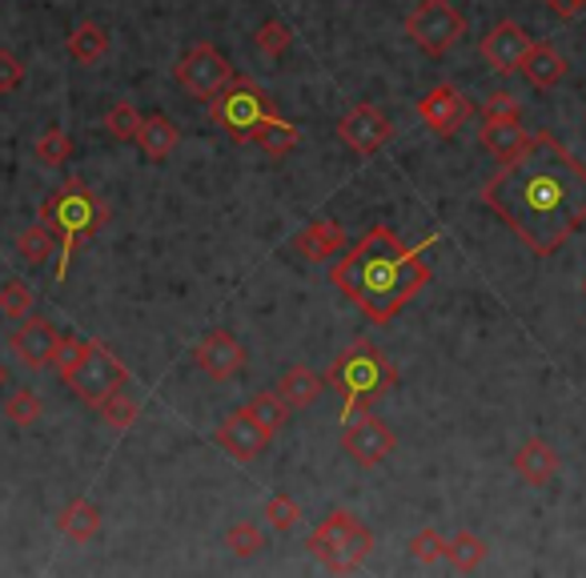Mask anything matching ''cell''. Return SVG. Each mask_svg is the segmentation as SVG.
Returning <instances> with one entry per match:
<instances>
[{
  "label": "cell",
  "instance_id": "4316f807",
  "mask_svg": "<svg viewBox=\"0 0 586 578\" xmlns=\"http://www.w3.org/2000/svg\"><path fill=\"white\" fill-rule=\"evenodd\" d=\"M245 410H250L253 418L262 422L270 434H277L285 422H290V402H285L277 389H262V394H253V398L245 402Z\"/></svg>",
  "mask_w": 586,
  "mask_h": 578
},
{
  "label": "cell",
  "instance_id": "603a6c76",
  "mask_svg": "<svg viewBox=\"0 0 586 578\" xmlns=\"http://www.w3.org/2000/svg\"><path fill=\"white\" fill-rule=\"evenodd\" d=\"M57 530H61L69 542H89V538H97V530H101V510H97L89 498H77V503H69L57 515Z\"/></svg>",
  "mask_w": 586,
  "mask_h": 578
},
{
  "label": "cell",
  "instance_id": "ffe728a7",
  "mask_svg": "<svg viewBox=\"0 0 586 578\" xmlns=\"http://www.w3.org/2000/svg\"><path fill=\"white\" fill-rule=\"evenodd\" d=\"M566 69H570V64H566V57L558 53L555 44H534L523 61V73L534 89H555V84L566 77Z\"/></svg>",
  "mask_w": 586,
  "mask_h": 578
},
{
  "label": "cell",
  "instance_id": "8992f818",
  "mask_svg": "<svg viewBox=\"0 0 586 578\" xmlns=\"http://www.w3.org/2000/svg\"><path fill=\"white\" fill-rule=\"evenodd\" d=\"M406 32L426 57H442L466 37V17L454 9L451 0H418L414 12L406 17Z\"/></svg>",
  "mask_w": 586,
  "mask_h": 578
},
{
  "label": "cell",
  "instance_id": "2e32d148",
  "mask_svg": "<svg viewBox=\"0 0 586 578\" xmlns=\"http://www.w3.org/2000/svg\"><path fill=\"white\" fill-rule=\"evenodd\" d=\"M293 250L302 253L305 262H330L334 253L346 250V230L337 221H310L297 237H293Z\"/></svg>",
  "mask_w": 586,
  "mask_h": 578
},
{
  "label": "cell",
  "instance_id": "44dd1931",
  "mask_svg": "<svg viewBox=\"0 0 586 578\" xmlns=\"http://www.w3.org/2000/svg\"><path fill=\"white\" fill-rule=\"evenodd\" d=\"M322 389H325V378H317L314 369H305V366H290L282 374V382H277V394L290 402V410L314 406V402L322 398Z\"/></svg>",
  "mask_w": 586,
  "mask_h": 578
},
{
  "label": "cell",
  "instance_id": "f1b7e54d",
  "mask_svg": "<svg viewBox=\"0 0 586 578\" xmlns=\"http://www.w3.org/2000/svg\"><path fill=\"white\" fill-rule=\"evenodd\" d=\"M446 558L454 562V570L471 575V570L482 567V558H486V542H482L478 535H471V530H458V535L446 542Z\"/></svg>",
  "mask_w": 586,
  "mask_h": 578
},
{
  "label": "cell",
  "instance_id": "d6a6232c",
  "mask_svg": "<svg viewBox=\"0 0 586 578\" xmlns=\"http://www.w3.org/2000/svg\"><path fill=\"white\" fill-rule=\"evenodd\" d=\"M0 314L21 322V317L32 314V290L24 282H4L0 285Z\"/></svg>",
  "mask_w": 586,
  "mask_h": 578
},
{
  "label": "cell",
  "instance_id": "ba28073f",
  "mask_svg": "<svg viewBox=\"0 0 586 578\" xmlns=\"http://www.w3.org/2000/svg\"><path fill=\"white\" fill-rule=\"evenodd\" d=\"M233 81H238L233 64L225 61L213 44H198V49H189L178 61V84L189 97H198V101H213V97L225 93Z\"/></svg>",
  "mask_w": 586,
  "mask_h": 578
},
{
  "label": "cell",
  "instance_id": "e575fe53",
  "mask_svg": "<svg viewBox=\"0 0 586 578\" xmlns=\"http://www.w3.org/2000/svg\"><path fill=\"white\" fill-rule=\"evenodd\" d=\"M410 558H414L418 567H434V562L446 558V538H442L438 530H418L414 542H410Z\"/></svg>",
  "mask_w": 586,
  "mask_h": 578
},
{
  "label": "cell",
  "instance_id": "ee69618b",
  "mask_svg": "<svg viewBox=\"0 0 586 578\" xmlns=\"http://www.w3.org/2000/svg\"><path fill=\"white\" fill-rule=\"evenodd\" d=\"M583 294H586V282H583Z\"/></svg>",
  "mask_w": 586,
  "mask_h": 578
},
{
  "label": "cell",
  "instance_id": "1f68e13d",
  "mask_svg": "<svg viewBox=\"0 0 586 578\" xmlns=\"http://www.w3.org/2000/svg\"><path fill=\"white\" fill-rule=\"evenodd\" d=\"M69 158H73V138H69L61 125L44 129L41 141H37V161H41V165H64Z\"/></svg>",
  "mask_w": 586,
  "mask_h": 578
},
{
  "label": "cell",
  "instance_id": "d590c367",
  "mask_svg": "<svg viewBox=\"0 0 586 578\" xmlns=\"http://www.w3.org/2000/svg\"><path fill=\"white\" fill-rule=\"evenodd\" d=\"M4 418L12 426H32V422L41 418V398L32 394V389H17L9 402H4Z\"/></svg>",
  "mask_w": 586,
  "mask_h": 578
},
{
  "label": "cell",
  "instance_id": "9c48e42d",
  "mask_svg": "<svg viewBox=\"0 0 586 578\" xmlns=\"http://www.w3.org/2000/svg\"><path fill=\"white\" fill-rule=\"evenodd\" d=\"M342 446H346V454L354 458L362 470H374V466H382L394 454V446H398V438H394V430H390L382 418H370V414H357L354 422H346V434H342Z\"/></svg>",
  "mask_w": 586,
  "mask_h": 578
},
{
  "label": "cell",
  "instance_id": "836d02e7",
  "mask_svg": "<svg viewBox=\"0 0 586 578\" xmlns=\"http://www.w3.org/2000/svg\"><path fill=\"white\" fill-rule=\"evenodd\" d=\"M225 547H230L238 558H253L257 550H265V538L253 523H238L225 530Z\"/></svg>",
  "mask_w": 586,
  "mask_h": 578
},
{
  "label": "cell",
  "instance_id": "cb8c5ba5",
  "mask_svg": "<svg viewBox=\"0 0 586 578\" xmlns=\"http://www.w3.org/2000/svg\"><path fill=\"white\" fill-rule=\"evenodd\" d=\"M69 53H73V61H81V64L105 61V53H109V29H101V24H93V21L77 24L73 37H69Z\"/></svg>",
  "mask_w": 586,
  "mask_h": 578
},
{
  "label": "cell",
  "instance_id": "8d00e7d4",
  "mask_svg": "<svg viewBox=\"0 0 586 578\" xmlns=\"http://www.w3.org/2000/svg\"><path fill=\"white\" fill-rule=\"evenodd\" d=\"M290 41H293V32L285 21H265L262 29L253 32V44H257L265 57H282L285 49H290Z\"/></svg>",
  "mask_w": 586,
  "mask_h": 578
},
{
  "label": "cell",
  "instance_id": "9a60e30c",
  "mask_svg": "<svg viewBox=\"0 0 586 578\" xmlns=\"http://www.w3.org/2000/svg\"><path fill=\"white\" fill-rule=\"evenodd\" d=\"M193 362H198L213 382H230L233 374H241V366H245V349H241V342L230 329H213V334H205L198 342Z\"/></svg>",
  "mask_w": 586,
  "mask_h": 578
},
{
  "label": "cell",
  "instance_id": "52a82bcc",
  "mask_svg": "<svg viewBox=\"0 0 586 578\" xmlns=\"http://www.w3.org/2000/svg\"><path fill=\"white\" fill-rule=\"evenodd\" d=\"M64 382H69V389H73L77 398L89 402V406L97 410V406H101V402H105L113 389L129 386V369L109 346H101V342H89L84 358L77 362L69 374H64Z\"/></svg>",
  "mask_w": 586,
  "mask_h": 578
},
{
  "label": "cell",
  "instance_id": "5bb4252c",
  "mask_svg": "<svg viewBox=\"0 0 586 578\" xmlns=\"http://www.w3.org/2000/svg\"><path fill=\"white\" fill-rule=\"evenodd\" d=\"M270 438L273 434L265 430L262 422L253 418L245 406L233 410L230 418L218 426V446L230 454V458H238V463H253V458H262L265 446H270Z\"/></svg>",
  "mask_w": 586,
  "mask_h": 578
},
{
  "label": "cell",
  "instance_id": "ab89813d",
  "mask_svg": "<svg viewBox=\"0 0 586 578\" xmlns=\"http://www.w3.org/2000/svg\"><path fill=\"white\" fill-rule=\"evenodd\" d=\"M24 81V64L17 61L12 53L0 49V93H12V89H21Z\"/></svg>",
  "mask_w": 586,
  "mask_h": 578
},
{
  "label": "cell",
  "instance_id": "8fae6325",
  "mask_svg": "<svg viewBox=\"0 0 586 578\" xmlns=\"http://www.w3.org/2000/svg\"><path fill=\"white\" fill-rule=\"evenodd\" d=\"M418 116L426 121V129H434L438 138H454L466 121L474 116V101L454 84H434L426 97L418 101Z\"/></svg>",
  "mask_w": 586,
  "mask_h": 578
},
{
  "label": "cell",
  "instance_id": "7c38bea8",
  "mask_svg": "<svg viewBox=\"0 0 586 578\" xmlns=\"http://www.w3.org/2000/svg\"><path fill=\"white\" fill-rule=\"evenodd\" d=\"M531 49H534L531 32H526L523 24H514V21L494 24V29L486 32V37H482V44H478L482 61L491 64L494 73H503V77L518 73Z\"/></svg>",
  "mask_w": 586,
  "mask_h": 578
},
{
  "label": "cell",
  "instance_id": "484cf974",
  "mask_svg": "<svg viewBox=\"0 0 586 578\" xmlns=\"http://www.w3.org/2000/svg\"><path fill=\"white\" fill-rule=\"evenodd\" d=\"M297 141H302L297 125H290V121H282V116H270V121L257 129L253 145H262L270 158H285V153H293V149H297Z\"/></svg>",
  "mask_w": 586,
  "mask_h": 578
},
{
  "label": "cell",
  "instance_id": "3957f363",
  "mask_svg": "<svg viewBox=\"0 0 586 578\" xmlns=\"http://www.w3.org/2000/svg\"><path fill=\"white\" fill-rule=\"evenodd\" d=\"M325 386L342 394V422H354L357 414H366L374 402H382L398 386V366L374 342H354L334 358V366L325 374Z\"/></svg>",
  "mask_w": 586,
  "mask_h": 578
},
{
  "label": "cell",
  "instance_id": "4dcf8cb0",
  "mask_svg": "<svg viewBox=\"0 0 586 578\" xmlns=\"http://www.w3.org/2000/svg\"><path fill=\"white\" fill-rule=\"evenodd\" d=\"M141 125H145V116L137 113V109L129 105V101H117V105L105 113V133H109L113 141H137Z\"/></svg>",
  "mask_w": 586,
  "mask_h": 578
},
{
  "label": "cell",
  "instance_id": "7a4b0ae2",
  "mask_svg": "<svg viewBox=\"0 0 586 578\" xmlns=\"http://www.w3.org/2000/svg\"><path fill=\"white\" fill-rule=\"evenodd\" d=\"M438 242L442 237L434 233L430 242L406 245L390 225H374L342 262H334L330 282H334L370 322H377V326H382V322H394V314H402V310L426 290V282H430L426 250Z\"/></svg>",
  "mask_w": 586,
  "mask_h": 578
},
{
  "label": "cell",
  "instance_id": "7bdbcfd3",
  "mask_svg": "<svg viewBox=\"0 0 586 578\" xmlns=\"http://www.w3.org/2000/svg\"><path fill=\"white\" fill-rule=\"evenodd\" d=\"M4 382H9V369H4V362H0V389H4Z\"/></svg>",
  "mask_w": 586,
  "mask_h": 578
},
{
  "label": "cell",
  "instance_id": "60d3db41",
  "mask_svg": "<svg viewBox=\"0 0 586 578\" xmlns=\"http://www.w3.org/2000/svg\"><path fill=\"white\" fill-rule=\"evenodd\" d=\"M518 109H523V101L514 93H491V101H486L478 113H482V121H486V116H518Z\"/></svg>",
  "mask_w": 586,
  "mask_h": 578
},
{
  "label": "cell",
  "instance_id": "5b68a950",
  "mask_svg": "<svg viewBox=\"0 0 586 578\" xmlns=\"http://www.w3.org/2000/svg\"><path fill=\"white\" fill-rule=\"evenodd\" d=\"M210 116H213V125H221L225 133H230L238 145H245V141L257 138V129L270 121L273 113V101L270 97L257 89L253 81H233L225 93H218L210 101Z\"/></svg>",
  "mask_w": 586,
  "mask_h": 578
},
{
  "label": "cell",
  "instance_id": "74e56055",
  "mask_svg": "<svg viewBox=\"0 0 586 578\" xmlns=\"http://www.w3.org/2000/svg\"><path fill=\"white\" fill-rule=\"evenodd\" d=\"M297 518H302V506L293 503L290 495H273L270 503H265V523H270L277 535L293 530V526H297Z\"/></svg>",
  "mask_w": 586,
  "mask_h": 578
},
{
  "label": "cell",
  "instance_id": "d4e9b609",
  "mask_svg": "<svg viewBox=\"0 0 586 578\" xmlns=\"http://www.w3.org/2000/svg\"><path fill=\"white\" fill-rule=\"evenodd\" d=\"M370 550H374V530H370L362 518L354 523V530L346 535V542H342V550H337V558H334V575H350V570H357L362 562L370 558Z\"/></svg>",
  "mask_w": 586,
  "mask_h": 578
},
{
  "label": "cell",
  "instance_id": "4fadbf2b",
  "mask_svg": "<svg viewBox=\"0 0 586 578\" xmlns=\"http://www.w3.org/2000/svg\"><path fill=\"white\" fill-rule=\"evenodd\" d=\"M390 133H394V125H390L386 113L377 105H354L342 121H337L342 145H350L354 153H362V158H370V153H377V149L386 145Z\"/></svg>",
  "mask_w": 586,
  "mask_h": 578
},
{
  "label": "cell",
  "instance_id": "7402d4cb",
  "mask_svg": "<svg viewBox=\"0 0 586 578\" xmlns=\"http://www.w3.org/2000/svg\"><path fill=\"white\" fill-rule=\"evenodd\" d=\"M181 133L178 125L169 121V116L153 113L145 116V125H141V133H137V145H141V153H145V161H165L173 149H178Z\"/></svg>",
  "mask_w": 586,
  "mask_h": 578
},
{
  "label": "cell",
  "instance_id": "b9f144b4",
  "mask_svg": "<svg viewBox=\"0 0 586 578\" xmlns=\"http://www.w3.org/2000/svg\"><path fill=\"white\" fill-rule=\"evenodd\" d=\"M550 9H555V17H563V21H575L578 12L586 9V0H546Z\"/></svg>",
  "mask_w": 586,
  "mask_h": 578
},
{
  "label": "cell",
  "instance_id": "d6986e66",
  "mask_svg": "<svg viewBox=\"0 0 586 578\" xmlns=\"http://www.w3.org/2000/svg\"><path fill=\"white\" fill-rule=\"evenodd\" d=\"M526 138H531V133L518 125V116H486L478 129V145L503 161L511 158V153H518V149L526 145Z\"/></svg>",
  "mask_w": 586,
  "mask_h": 578
},
{
  "label": "cell",
  "instance_id": "30bf717a",
  "mask_svg": "<svg viewBox=\"0 0 586 578\" xmlns=\"http://www.w3.org/2000/svg\"><path fill=\"white\" fill-rule=\"evenodd\" d=\"M57 346H61V334L49 317H21V326L9 334V349L12 358L21 362L24 369H49L57 358Z\"/></svg>",
  "mask_w": 586,
  "mask_h": 578
},
{
  "label": "cell",
  "instance_id": "6da1fadb",
  "mask_svg": "<svg viewBox=\"0 0 586 578\" xmlns=\"http://www.w3.org/2000/svg\"><path fill=\"white\" fill-rule=\"evenodd\" d=\"M482 201L526 250L550 257L586 221V165L555 133L538 129L482 185Z\"/></svg>",
  "mask_w": 586,
  "mask_h": 578
},
{
  "label": "cell",
  "instance_id": "e0dca14e",
  "mask_svg": "<svg viewBox=\"0 0 586 578\" xmlns=\"http://www.w3.org/2000/svg\"><path fill=\"white\" fill-rule=\"evenodd\" d=\"M514 474H518L523 483H531V486L550 483V478L558 474L555 446H550V442H543V438L523 442V446H518V454H514Z\"/></svg>",
  "mask_w": 586,
  "mask_h": 578
},
{
  "label": "cell",
  "instance_id": "f546056e",
  "mask_svg": "<svg viewBox=\"0 0 586 578\" xmlns=\"http://www.w3.org/2000/svg\"><path fill=\"white\" fill-rule=\"evenodd\" d=\"M97 414H101V422H105V426H113V430H129V426L137 422V414H141V406H137L133 394L121 386V389H113V394H109L101 406H97Z\"/></svg>",
  "mask_w": 586,
  "mask_h": 578
},
{
  "label": "cell",
  "instance_id": "ac0fdd59",
  "mask_svg": "<svg viewBox=\"0 0 586 578\" xmlns=\"http://www.w3.org/2000/svg\"><path fill=\"white\" fill-rule=\"evenodd\" d=\"M357 515H350V510H334L330 518H322V526H317L314 535H310V542H305V550L322 562V567H334L337 550H342V542H346V535L354 530Z\"/></svg>",
  "mask_w": 586,
  "mask_h": 578
},
{
  "label": "cell",
  "instance_id": "f35d334b",
  "mask_svg": "<svg viewBox=\"0 0 586 578\" xmlns=\"http://www.w3.org/2000/svg\"><path fill=\"white\" fill-rule=\"evenodd\" d=\"M84 349H89V342H84V337L61 334V346H57V358H53V366H57V374H61V378L84 358Z\"/></svg>",
  "mask_w": 586,
  "mask_h": 578
},
{
  "label": "cell",
  "instance_id": "83f0119b",
  "mask_svg": "<svg viewBox=\"0 0 586 578\" xmlns=\"http://www.w3.org/2000/svg\"><path fill=\"white\" fill-rule=\"evenodd\" d=\"M53 245H57V233L49 230L44 221L29 225V230L17 237V253L24 257V265H44L49 257H53Z\"/></svg>",
  "mask_w": 586,
  "mask_h": 578
},
{
  "label": "cell",
  "instance_id": "277c9868",
  "mask_svg": "<svg viewBox=\"0 0 586 578\" xmlns=\"http://www.w3.org/2000/svg\"><path fill=\"white\" fill-rule=\"evenodd\" d=\"M41 221L57 233V242H61V270H57V274L64 277L77 245L89 242V237L109 221V205L97 197L89 185H81V181H64L61 190L44 197Z\"/></svg>",
  "mask_w": 586,
  "mask_h": 578
}]
</instances>
